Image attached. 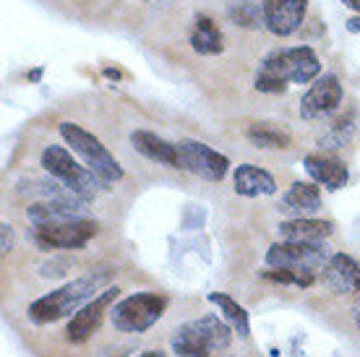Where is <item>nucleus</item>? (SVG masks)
Segmentation results:
<instances>
[{"label": "nucleus", "mask_w": 360, "mask_h": 357, "mask_svg": "<svg viewBox=\"0 0 360 357\" xmlns=\"http://www.w3.org/2000/svg\"><path fill=\"white\" fill-rule=\"evenodd\" d=\"M108 274H94V277H82V279H73L68 285H63L60 290H55L50 295L37 297L34 303L29 305V321L34 323H53L60 321L65 316H71L73 311H79L84 305L94 300V292L99 287L105 285Z\"/></svg>", "instance_id": "f257e3e1"}, {"label": "nucleus", "mask_w": 360, "mask_h": 357, "mask_svg": "<svg viewBox=\"0 0 360 357\" xmlns=\"http://www.w3.org/2000/svg\"><path fill=\"white\" fill-rule=\"evenodd\" d=\"M172 352L180 357H212L214 352L230 347L233 334L222 318L217 316H201L196 321L183 323L172 334Z\"/></svg>", "instance_id": "f03ea898"}, {"label": "nucleus", "mask_w": 360, "mask_h": 357, "mask_svg": "<svg viewBox=\"0 0 360 357\" xmlns=\"http://www.w3.org/2000/svg\"><path fill=\"white\" fill-rule=\"evenodd\" d=\"M58 131L63 136V141L71 146V152L79 154L84 160V164H86L97 178L105 180L108 186L123 178V167L117 164L115 157L108 152V146L99 141L94 134L84 131L82 125H76V123H60Z\"/></svg>", "instance_id": "7ed1b4c3"}, {"label": "nucleus", "mask_w": 360, "mask_h": 357, "mask_svg": "<svg viewBox=\"0 0 360 357\" xmlns=\"http://www.w3.org/2000/svg\"><path fill=\"white\" fill-rule=\"evenodd\" d=\"M42 167H45V172L50 178L65 183V186L71 188V190H76L82 198H94L102 188L108 186L86 164H79V162L73 160L71 152L63 149V146H47L45 152H42Z\"/></svg>", "instance_id": "20e7f679"}, {"label": "nucleus", "mask_w": 360, "mask_h": 357, "mask_svg": "<svg viewBox=\"0 0 360 357\" xmlns=\"http://www.w3.org/2000/svg\"><path fill=\"white\" fill-rule=\"evenodd\" d=\"M165 308H167V297L157 292H136L112 305L110 318H112V326L123 334H141L162 318Z\"/></svg>", "instance_id": "39448f33"}, {"label": "nucleus", "mask_w": 360, "mask_h": 357, "mask_svg": "<svg viewBox=\"0 0 360 357\" xmlns=\"http://www.w3.org/2000/svg\"><path fill=\"white\" fill-rule=\"evenodd\" d=\"M271 79L285 81V84H311L321 73L319 55L311 47H288L277 50L262 63V71Z\"/></svg>", "instance_id": "423d86ee"}, {"label": "nucleus", "mask_w": 360, "mask_h": 357, "mask_svg": "<svg viewBox=\"0 0 360 357\" xmlns=\"http://www.w3.org/2000/svg\"><path fill=\"white\" fill-rule=\"evenodd\" d=\"M329 259L332 256H329V248H326L324 242L282 240V242H274L266 250V264H269V268H292V271L314 274V277L316 271H321L326 266Z\"/></svg>", "instance_id": "0eeeda50"}, {"label": "nucleus", "mask_w": 360, "mask_h": 357, "mask_svg": "<svg viewBox=\"0 0 360 357\" xmlns=\"http://www.w3.org/2000/svg\"><path fill=\"white\" fill-rule=\"evenodd\" d=\"M99 233L94 219H76V222L50 224V227H34V242L42 250H79Z\"/></svg>", "instance_id": "6e6552de"}, {"label": "nucleus", "mask_w": 360, "mask_h": 357, "mask_svg": "<svg viewBox=\"0 0 360 357\" xmlns=\"http://www.w3.org/2000/svg\"><path fill=\"white\" fill-rule=\"evenodd\" d=\"M180 160H183V170L193 172L198 178L212 180V183H219L225 180L227 170H230V160L225 154L214 152L212 146L201 141H193V138H183L178 143Z\"/></svg>", "instance_id": "1a4fd4ad"}, {"label": "nucleus", "mask_w": 360, "mask_h": 357, "mask_svg": "<svg viewBox=\"0 0 360 357\" xmlns=\"http://www.w3.org/2000/svg\"><path fill=\"white\" fill-rule=\"evenodd\" d=\"M340 105H342V84L334 73H326L311 84V89L303 94L297 110L303 120H319V117L332 115Z\"/></svg>", "instance_id": "9d476101"}, {"label": "nucleus", "mask_w": 360, "mask_h": 357, "mask_svg": "<svg viewBox=\"0 0 360 357\" xmlns=\"http://www.w3.org/2000/svg\"><path fill=\"white\" fill-rule=\"evenodd\" d=\"M117 287H108V290H102L94 300H89V303L84 305V308H79V313H73L71 323H68V329H65V337H68V342H73V344H82V342H86L91 337V331L97 329L99 321H102V316L108 313V308L112 303H115L117 297Z\"/></svg>", "instance_id": "9b49d317"}, {"label": "nucleus", "mask_w": 360, "mask_h": 357, "mask_svg": "<svg viewBox=\"0 0 360 357\" xmlns=\"http://www.w3.org/2000/svg\"><path fill=\"white\" fill-rule=\"evenodd\" d=\"M264 27L271 34L290 37L295 34L306 18L308 0H264Z\"/></svg>", "instance_id": "f8f14e48"}, {"label": "nucleus", "mask_w": 360, "mask_h": 357, "mask_svg": "<svg viewBox=\"0 0 360 357\" xmlns=\"http://www.w3.org/2000/svg\"><path fill=\"white\" fill-rule=\"evenodd\" d=\"M27 219L34 227H50V224L76 222V219H86L84 212V201H53V198H42L27 209Z\"/></svg>", "instance_id": "ddd939ff"}, {"label": "nucleus", "mask_w": 360, "mask_h": 357, "mask_svg": "<svg viewBox=\"0 0 360 357\" xmlns=\"http://www.w3.org/2000/svg\"><path fill=\"white\" fill-rule=\"evenodd\" d=\"M324 282L340 295H358L360 292V266L347 253H334L321 268Z\"/></svg>", "instance_id": "4468645a"}, {"label": "nucleus", "mask_w": 360, "mask_h": 357, "mask_svg": "<svg viewBox=\"0 0 360 357\" xmlns=\"http://www.w3.org/2000/svg\"><path fill=\"white\" fill-rule=\"evenodd\" d=\"M131 143L134 149L141 157L152 162H160L165 167H175V170H183V160H180L178 143L165 141L162 136L152 134V131H134L131 134Z\"/></svg>", "instance_id": "2eb2a0df"}, {"label": "nucleus", "mask_w": 360, "mask_h": 357, "mask_svg": "<svg viewBox=\"0 0 360 357\" xmlns=\"http://www.w3.org/2000/svg\"><path fill=\"white\" fill-rule=\"evenodd\" d=\"M303 167L311 175L316 186H324L326 190H340L347 186V167L332 154H308L303 160Z\"/></svg>", "instance_id": "dca6fc26"}, {"label": "nucleus", "mask_w": 360, "mask_h": 357, "mask_svg": "<svg viewBox=\"0 0 360 357\" xmlns=\"http://www.w3.org/2000/svg\"><path fill=\"white\" fill-rule=\"evenodd\" d=\"M319 209H321V190L314 183H292L288 188V193L279 198L277 206L279 214H288L292 219L314 214Z\"/></svg>", "instance_id": "f3484780"}, {"label": "nucleus", "mask_w": 360, "mask_h": 357, "mask_svg": "<svg viewBox=\"0 0 360 357\" xmlns=\"http://www.w3.org/2000/svg\"><path fill=\"white\" fill-rule=\"evenodd\" d=\"M233 188L238 196L259 198V196H274L277 193V183L269 172L256 167V164H240L233 175Z\"/></svg>", "instance_id": "a211bd4d"}, {"label": "nucleus", "mask_w": 360, "mask_h": 357, "mask_svg": "<svg viewBox=\"0 0 360 357\" xmlns=\"http://www.w3.org/2000/svg\"><path fill=\"white\" fill-rule=\"evenodd\" d=\"M332 222L314 219V216H297L279 224V238L292 242H324L332 235Z\"/></svg>", "instance_id": "6ab92c4d"}, {"label": "nucleus", "mask_w": 360, "mask_h": 357, "mask_svg": "<svg viewBox=\"0 0 360 357\" xmlns=\"http://www.w3.org/2000/svg\"><path fill=\"white\" fill-rule=\"evenodd\" d=\"M191 47L198 55H219L225 50L222 32L209 16H196V24H193V32H191Z\"/></svg>", "instance_id": "aec40b11"}, {"label": "nucleus", "mask_w": 360, "mask_h": 357, "mask_svg": "<svg viewBox=\"0 0 360 357\" xmlns=\"http://www.w3.org/2000/svg\"><path fill=\"white\" fill-rule=\"evenodd\" d=\"M245 136H248V141H251L253 146H259V149H288L290 143H292L288 131L274 123H253L251 128L245 131Z\"/></svg>", "instance_id": "412c9836"}, {"label": "nucleus", "mask_w": 360, "mask_h": 357, "mask_svg": "<svg viewBox=\"0 0 360 357\" xmlns=\"http://www.w3.org/2000/svg\"><path fill=\"white\" fill-rule=\"evenodd\" d=\"M209 303H214L219 311L225 313V318L230 321L235 331H238V337H248V313H245L243 305H238L230 295L225 292H209Z\"/></svg>", "instance_id": "4be33fe9"}, {"label": "nucleus", "mask_w": 360, "mask_h": 357, "mask_svg": "<svg viewBox=\"0 0 360 357\" xmlns=\"http://www.w3.org/2000/svg\"><path fill=\"white\" fill-rule=\"evenodd\" d=\"M355 134V120L352 117H337L324 134L319 136V146L321 149H342Z\"/></svg>", "instance_id": "5701e85b"}, {"label": "nucleus", "mask_w": 360, "mask_h": 357, "mask_svg": "<svg viewBox=\"0 0 360 357\" xmlns=\"http://www.w3.org/2000/svg\"><path fill=\"white\" fill-rule=\"evenodd\" d=\"M230 18H233L238 27L259 29L264 24V6L259 8L253 0H243V3H238V6L230 8Z\"/></svg>", "instance_id": "b1692460"}, {"label": "nucleus", "mask_w": 360, "mask_h": 357, "mask_svg": "<svg viewBox=\"0 0 360 357\" xmlns=\"http://www.w3.org/2000/svg\"><path fill=\"white\" fill-rule=\"evenodd\" d=\"M264 279L292 287H311L316 282L314 274H300V271H292V268H269V271H264Z\"/></svg>", "instance_id": "393cba45"}, {"label": "nucleus", "mask_w": 360, "mask_h": 357, "mask_svg": "<svg viewBox=\"0 0 360 357\" xmlns=\"http://www.w3.org/2000/svg\"><path fill=\"white\" fill-rule=\"evenodd\" d=\"M253 86H256L259 91H264V94H282V91L288 89V84H285V81L271 79V76H266V73H259Z\"/></svg>", "instance_id": "a878e982"}, {"label": "nucleus", "mask_w": 360, "mask_h": 357, "mask_svg": "<svg viewBox=\"0 0 360 357\" xmlns=\"http://www.w3.org/2000/svg\"><path fill=\"white\" fill-rule=\"evenodd\" d=\"M13 242H16V238H13V230L3 222V224H0V250H3V253L13 250Z\"/></svg>", "instance_id": "bb28decb"}, {"label": "nucleus", "mask_w": 360, "mask_h": 357, "mask_svg": "<svg viewBox=\"0 0 360 357\" xmlns=\"http://www.w3.org/2000/svg\"><path fill=\"white\" fill-rule=\"evenodd\" d=\"M345 27H347V32H350V34H360V16L347 18V24H345Z\"/></svg>", "instance_id": "cd10ccee"}, {"label": "nucleus", "mask_w": 360, "mask_h": 357, "mask_svg": "<svg viewBox=\"0 0 360 357\" xmlns=\"http://www.w3.org/2000/svg\"><path fill=\"white\" fill-rule=\"evenodd\" d=\"M342 6H347L350 11H355V13H360V0H342Z\"/></svg>", "instance_id": "c85d7f7f"}, {"label": "nucleus", "mask_w": 360, "mask_h": 357, "mask_svg": "<svg viewBox=\"0 0 360 357\" xmlns=\"http://www.w3.org/2000/svg\"><path fill=\"white\" fill-rule=\"evenodd\" d=\"M42 73H45L42 68H34V71H29V73H27V79H29V81H39V79H42Z\"/></svg>", "instance_id": "c756f323"}, {"label": "nucleus", "mask_w": 360, "mask_h": 357, "mask_svg": "<svg viewBox=\"0 0 360 357\" xmlns=\"http://www.w3.org/2000/svg\"><path fill=\"white\" fill-rule=\"evenodd\" d=\"M105 76H108V79H117V76H120V73H117V71H112V68H105Z\"/></svg>", "instance_id": "7c9ffc66"}, {"label": "nucleus", "mask_w": 360, "mask_h": 357, "mask_svg": "<svg viewBox=\"0 0 360 357\" xmlns=\"http://www.w3.org/2000/svg\"><path fill=\"white\" fill-rule=\"evenodd\" d=\"M139 357H165L162 352H144V355H139Z\"/></svg>", "instance_id": "2f4dec72"}, {"label": "nucleus", "mask_w": 360, "mask_h": 357, "mask_svg": "<svg viewBox=\"0 0 360 357\" xmlns=\"http://www.w3.org/2000/svg\"><path fill=\"white\" fill-rule=\"evenodd\" d=\"M360 313V292H358V300H355V316Z\"/></svg>", "instance_id": "473e14b6"}, {"label": "nucleus", "mask_w": 360, "mask_h": 357, "mask_svg": "<svg viewBox=\"0 0 360 357\" xmlns=\"http://www.w3.org/2000/svg\"><path fill=\"white\" fill-rule=\"evenodd\" d=\"M355 323H358V326H360V313H358V316H355Z\"/></svg>", "instance_id": "72a5a7b5"}]
</instances>
